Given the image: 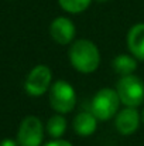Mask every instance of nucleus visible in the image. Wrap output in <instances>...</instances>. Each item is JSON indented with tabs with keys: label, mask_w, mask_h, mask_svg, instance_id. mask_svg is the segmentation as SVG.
<instances>
[{
	"label": "nucleus",
	"mask_w": 144,
	"mask_h": 146,
	"mask_svg": "<svg viewBox=\"0 0 144 146\" xmlns=\"http://www.w3.org/2000/svg\"><path fill=\"white\" fill-rule=\"evenodd\" d=\"M69 62L71 65L82 72V74H91L97 70L100 64V52L96 44L91 40L79 38L75 40L68 51Z\"/></svg>",
	"instance_id": "f257e3e1"
},
{
	"label": "nucleus",
	"mask_w": 144,
	"mask_h": 146,
	"mask_svg": "<svg viewBox=\"0 0 144 146\" xmlns=\"http://www.w3.org/2000/svg\"><path fill=\"white\" fill-rule=\"evenodd\" d=\"M120 98L116 90L102 88L96 92L91 101V112L99 121H109L119 112Z\"/></svg>",
	"instance_id": "f03ea898"
},
{
	"label": "nucleus",
	"mask_w": 144,
	"mask_h": 146,
	"mask_svg": "<svg viewBox=\"0 0 144 146\" xmlns=\"http://www.w3.org/2000/svg\"><path fill=\"white\" fill-rule=\"evenodd\" d=\"M49 105L57 113H69L76 106V92L74 87L64 81H55L49 88Z\"/></svg>",
	"instance_id": "7ed1b4c3"
},
{
	"label": "nucleus",
	"mask_w": 144,
	"mask_h": 146,
	"mask_svg": "<svg viewBox=\"0 0 144 146\" xmlns=\"http://www.w3.org/2000/svg\"><path fill=\"white\" fill-rule=\"evenodd\" d=\"M116 92L123 105L137 108L144 101V82L134 74L120 77L116 84Z\"/></svg>",
	"instance_id": "20e7f679"
},
{
	"label": "nucleus",
	"mask_w": 144,
	"mask_h": 146,
	"mask_svg": "<svg viewBox=\"0 0 144 146\" xmlns=\"http://www.w3.org/2000/svg\"><path fill=\"white\" fill-rule=\"evenodd\" d=\"M44 141V126L40 118L37 116H26L17 132L18 146H41Z\"/></svg>",
	"instance_id": "39448f33"
},
{
	"label": "nucleus",
	"mask_w": 144,
	"mask_h": 146,
	"mask_svg": "<svg viewBox=\"0 0 144 146\" xmlns=\"http://www.w3.org/2000/svg\"><path fill=\"white\" fill-rule=\"evenodd\" d=\"M52 85V72L49 67L40 64L34 67L24 82V90L31 97H41L47 92Z\"/></svg>",
	"instance_id": "423d86ee"
},
{
	"label": "nucleus",
	"mask_w": 144,
	"mask_h": 146,
	"mask_svg": "<svg viewBox=\"0 0 144 146\" xmlns=\"http://www.w3.org/2000/svg\"><path fill=\"white\" fill-rule=\"evenodd\" d=\"M49 34L57 44L68 46V44H72L75 41L76 29H75V24L72 23L71 19L59 16V17L52 20V23L49 26Z\"/></svg>",
	"instance_id": "0eeeda50"
},
{
	"label": "nucleus",
	"mask_w": 144,
	"mask_h": 146,
	"mask_svg": "<svg viewBox=\"0 0 144 146\" xmlns=\"http://www.w3.org/2000/svg\"><path fill=\"white\" fill-rule=\"evenodd\" d=\"M140 122H141L140 113L136 111V108H130V106H126L124 109L119 111L114 116V126L117 132L123 136L133 135L139 129Z\"/></svg>",
	"instance_id": "6e6552de"
},
{
	"label": "nucleus",
	"mask_w": 144,
	"mask_h": 146,
	"mask_svg": "<svg viewBox=\"0 0 144 146\" xmlns=\"http://www.w3.org/2000/svg\"><path fill=\"white\" fill-rule=\"evenodd\" d=\"M127 47L133 57L144 61V23L134 24L127 33Z\"/></svg>",
	"instance_id": "1a4fd4ad"
},
{
	"label": "nucleus",
	"mask_w": 144,
	"mask_h": 146,
	"mask_svg": "<svg viewBox=\"0 0 144 146\" xmlns=\"http://www.w3.org/2000/svg\"><path fill=\"white\" fill-rule=\"evenodd\" d=\"M97 121L91 111H82L74 118V131L79 136H91L97 129Z\"/></svg>",
	"instance_id": "9d476101"
},
{
	"label": "nucleus",
	"mask_w": 144,
	"mask_h": 146,
	"mask_svg": "<svg viewBox=\"0 0 144 146\" xmlns=\"http://www.w3.org/2000/svg\"><path fill=\"white\" fill-rule=\"evenodd\" d=\"M112 67H113L114 72L119 74L120 77L130 75L137 68V58L133 55H129V54H119L112 61Z\"/></svg>",
	"instance_id": "9b49d317"
},
{
	"label": "nucleus",
	"mask_w": 144,
	"mask_h": 146,
	"mask_svg": "<svg viewBox=\"0 0 144 146\" xmlns=\"http://www.w3.org/2000/svg\"><path fill=\"white\" fill-rule=\"evenodd\" d=\"M47 133L52 139H61V136L66 131V119L62 113L52 115L47 122Z\"/></svg>",
	"instance_id": "f8f14e48"
},
{
	"label": "nucleus",
	"mask_w": 144,
	"mask_h": 146,
	"mask_svg": "<svg viewBox=\"0 0 144 146\" xmlns=\"http://www.w3.org/2000/svg\"><path fill=\"white\" fill-rule=\"evenodd\" d=\"M58 3L64 11L71 14H78L88 9L92 0H58Z\"/></svg>",
	"instance_id": "ddd939ff"
},
{
	"label": "nucleus",
	"mask_w": 144,
	"mask_h": 146,
	"mask_svg": "<svg viewBox=\"0 0 144 146\" xmlns=\"http://www.w3.org/2000/svg\"><path fill=\"white\" fill-rule=\"evenodd\" d=\"M44 146H72V143L64 139H52L51 142H47Z\"/></svg>",
	"instance_id": "4468645a"
},
{
	"label": "nucleus",
	"mask_w": 144,
	"mask_h": 146,
	"mask_svg": "<svg viewBox=\"0 0 144 146\" xmlns=\"http://www.w3.org/2000/svg\"><path fill=\"white\" fill-rule=\"evenodd\" d=\"M0 146H18V142H17V141H13V139H10V138H7V139H3V141L0 142Z\"/></svg>",
	"instance_id": "2eb2a0df"
},
{
	"label": "nucleus",
	"mask_w": 144,
	"mask_h": 146,
	"mask_svg": "<svg viewBox=\"0 0 144 146\" xmlns=\"http://www.w3.org/2000/svg\"><path fill=\"white\" fill-rule=\"evenodd\" d=\"M140 116H141V122L144 123V108H143V111H141V113H140Z\"/></svg>",
	"instance_id": "dca6fc26"
},
{
	"label": "nucleus",
	"mask_w": 144,
	"mask_h": 146,
	"mask_svg": "<svg viewBox=\"0 0 144 146\" xmlns=\"http://www.w3.org/2000/svg\"><path fill=\"white\" fill-rule=\"evenodd\" d=\"M96 1H99V3H106V1H109V0H96Z\"/></svg>",
	"instance_id": "f3484780"
}]
</instances>
